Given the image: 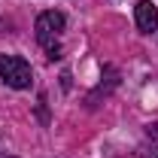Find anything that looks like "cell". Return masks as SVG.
I'll list each match as a JSON object with an SVG mask.
<instances>
[{
    "mask_svg": "<svg viewBox=\"0 0 158 158\" xmlns=\"http://www.w3.org/2000/svg\"><path fill=\"white\" fill-rule=\"evenodd\" d=\"M0 158H15V155H0Z\"/></svg>",
    "mask_w": 158,
    "mask_h": 158,
    "instance_id": "obj_4",
    "label": "cell"
},
{
    "mask_svg": "<svg viewBox=\"0 0 158 158\" xmlns=\"http://www.w3.org/2000/svg\"><path fill=\"white\" fill-rule=\"evenodd\" d=\"M0 79L9 85V88H31L34 82V70L31 64L19 55H0Z\"/></svg>",
    "mask_w": 158,
    "mask_h": 158,
    "instance_id": "obj_2",
    "label": "cell"
},
{
    "mask_svg": "<svg viewBox=\"0 0 158 158\" xmlns=\"http://www.w3.org/2000/svg\"><path fill=\"white\" fill-rule=\"evenodd\" d=\"M64 27H67V21L61 12L55 9H46V12H40L37 15V24H34V31H37V43L46 49V58H61V37H64Z\"/></svg>",
    "mask_w": 158,
    "mask_h": 158,
    "instance_id": "obj_1",
    "label": "cell"
},
{
    "mask_svg": "<svg viewBox=\"0 0 158 158\" xmlns=\"http://www.w3.org/2000/svg\"><path fill=\"white\" fill-rule=\"evenodd\" d=\"M134 19H137V27L143 34L158 31V12H155V6H152L149 0H140L137 6H134Z\"/></svg>",
    "mask_w": 158,
    "mask_h": 158,
    "instance_id": "obj_3",
    "label": "cell"
}]
</instances>
